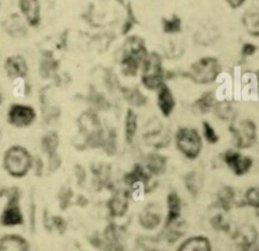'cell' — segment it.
I'll return each instance as SVG.
<instances>
[{"mask_svg":"<svg viewBox=\"0 0 259 251\" xmlns=\"http://www.w3.org/2000/svg\"><path fill=\"white\" fill-rule=\"evenodd\" d=\"M221 73V61L213 56H204L194 61L184 76L197 85H208L213 83Z\"/></svg>","mask_w":259,"mask_h":251,"instance_id":"cell-1","label":"cell"},{"mask_svg":"<svg viewBox=\"0 0 259 251\" xmlns=\"http://www.w3.org/2000/svg\"><path fill=\"white\" fill-rule=\"evenodd\" d=\"M32 156L29 151L20 145L9 147L3 155V168L14 178L24 177L32 166Z\"/></svg>","mask_w":259,"mask_h":251,"instance_id":"cell-2","label":"cell"},{"mask_svg":"<svg viewBox=\"0 0 259 251\" xmlns=\"http://www.w3.org/2000/svg\"><path fill=\"white\" fill-rule=\"evenodd\" d=\"M167 74L163 67L161 55L156 52H150L143 63L141 69V83L151 91H157L166 83Z\"/></svg>","mask_w":259,"mask_h":251,"instance_id":"cell-3","label":"cell"},{"mask_svg":"<svg viewBox=\"0 0 259 251\" xmlns=\"http://www.w3.org/2000/svg\"><path fill=\"white\" fill-rule=\"evenodd\" d=\"M174 142L176 149L188 160H195L199 157L203 141L199 132L195 128L180 127L177 129Z\"/></svg>","mask_w":259,"mask_h":251,"instance_id":"cell-4","label":"cell"},{"mask_svg":"<svg viewBox=\"0 0 259 251\" xmlns=\"http://www.w3.org/2000/svg\"><path fill=\"white\" fill-rule=\"evenodd\" d=\"M229 131L234 145L238 150L253 147L257 141L258 130L254 120L250 118H235L229 124Z\"/></svg>","mask_w":259,"mask_h":251,"instance_id":"cell-5","label":"cell"},{"mask_svg":"<svg viewBox=\"0 0 259 251\" xmlns=\"http://www.w3.org/2000/svg\"><path fill=\"white\" fill-rule=\"evenodd\" d=\"M36 119L35 109L27 104L13 103L7 111V121L10 126L23 129L31 126Z\"/></svg>","mask_w":259,"mask_h":251,"instance_id":"cell-6","label":"cell"},{"mask_svg":"<svg viewBox=\"0 0 259 251\" xmlns=\"http://www.w3.org/2000/svg\"><path fill=\"white\" fill-rule=\"evenodd\" d=\"M223 161L236 176H244L253 167V159L240 152V150L229 149L223 153Z\"/></svg>","mask_w":259,"mask_h":251,"instance_id":"cell-7","label":"cell"},{"mask_svg":"<svg viewBox=\"0 0 259 251\" xmlns=\"http://www.w3.org/2000/svg\"><path fill=\"white\" fill-rule=\"evenodd\" d=\"M23 221L24 218L19 205L18 195L12 192L0 215V224L4 227H15L22 225Z\"/></svg>","mask_w":259,"mask_h":251,"instance_id":"cell-8","label":"cell"},{"mask_svg":"<svg viewBox=\"0 0 259 251\" xmlns=\"http://www.w3.org/2000/svg\"><path fill=\"white\" fill-rule=\"evenodd\" d=\"M4 70L7 77L13 81L19 78H26L29 67L23 56L15 54L6 58Z\"/></svg>","mask_w":259,"mask_h":251,"instance_id":"cell-9","label":"cell"},{"mask_svg":"<svg viewBox=\"0 0 259 251\" xmlns=\"http://www.w3.org/2000/svg\"><path fill=\"white\" fill-rule=\"evenodd\" d=\"M18 7L28 26L35 28L40 24L41 8L39 0H18Z\"/></svg>","mask_w":259,"mask_h":251,"instance_id":"cell-10","label":"cell"},{"mask_svg":"<svg viewBox=\"0 0 259 251\" xmlns=\"http://www.w3.org/2000/svg\"><path fill=\"white\" fill-rule=\"evenodd\" d=\"M27 23L18 13H11L2 22L4 31L12 38H22L27 34Z\"/></svg>","mask_w":259,"mask_h":251,"instance_id":"cell-11","label":"cell"},{"mask_svg":"<svg viewBox=\"0 0 259 251\" xmlns=\"http://www.w3.org/2000/svg\"><path fill=\"white\" fill-rule=\"evenodd\" d=\"M157 106L164 117H169L175 107L176 99L171 88L165 83L157 91Z\"/></svg>","mask_w":259,"mask_h":251,"instance_id":"cell-12","label":"cell"},{"mask_svg":"<svg viewBox=\"0 0 259 251\" xmlns=\"http://www.w3.org/2000/svg\"><path fill=\"white\" fill-rule=\"evenodd\" d=\"M259 233L253 225H242L235 229L232 239L238 248H244L257 243Z\"/></svg>","mask_w":259,"mask_h":251,"instance_id":"cell-13","label":"cell"},{"mask_svg":"<svg viewBox=\"0 0 259 251\" xmlns=\"http://www.w3.org/2000/svg\"><path fill=\"white\" fill-rule=\"evenodd\" d=\"M176 251H212V245L206 236L195 235L185 239Z\"/></svg>","mask_w":259,"mask_h":251,"instance_id":"cell-14","label":"cell"},{"mask_svg":"<svg viewBox=\"0 0 259 251\" xmlns=\"http://www.w3.org/2000/svg\"><path fill=\"white\" fill-rule=\"evenodd\" d=\"M0 251H30V246L22 236L8 234L0 238Z\"/></svg>","mask_w":259,"mask_h":251,"instance_id":"cell-15","label":"cell"},{"mask_svg":"<svg viewBox=\"0 0 259 251\" xmlns=\"http://www.w3.org/2000/svg\"><path fill=\"white\" fill-rule=\"evenodd\" d=\"M167 203V216L165 220V226L169 227L173 225L181 216L182 201L178 193L172 191L169 192L166 198Z\"/></svg>","mask_w":259,"mask_h":251,"instance_id":"cell-16","label":"cell"},{"mask_svg":"<svg viewBox=\"0 0 259 251\" xmlns=\"http://www.w3.org/2000/svg\"><path fill=\"white\" fill-rule=\"evenodd\" d=\"M241 21L244 29L249 35L253 37L259 36V6L247 9L242 16Z\"/></svg>","mask_w":259,"mask_h":251,"instance_id":"cell-17","label":"cell"},{"mask_svg":"<svg viewBox=\"0 0 259 251\" xmlns=\"http://www.w3.org/2000/svg\"><path fill=\"white\" fill-rule=\"evenodd\" d=\"M143 63L144 61L140 58L131 54L122 53L120 60L121 73L125 77H136L141 71Z\"/></svg>","mask_w":259,"mask_h":251,"instance_id":"cell-18","label":"cell"},{"mask_svg":"<svg viewBox=\"0 0 259 251\" xmlns=\"http://www.w3.org/2000/svg\"><path fill=\"white\" fill-rule=\"evenodd\" d=\"M217 204L224 212H230L236 203V189L231 185L222 186L217 192Z\"/></svg>","mask_w":259,"mask_h":251,"instance_id":"cell-19","label":"cell"},{"mask_svg":"<svg viewBox=\"0 0 259 251\" xmlns=\"http://www.w3.org/2000/svg\"><path fill=\"white\" fill-rule=\"evenodd\" d=\"M217 103L215 94L213 91H204L199 97H197L193 103L194 108L201 114H206L213 110V107Z\"/></svg>","mask_w":259,"mask_h":251,"instance_id":"cell-20","label":"cell"},{"mask_svg":"<svg viewBox=\"0 0 259 251\" xmlns=\"http://www.w3.org/2000/svg\"><path fill=\"white\" fill-rule=\"evenodd\" d=\"M138 131V115L134 109L128 108L124 116V139L127 144H132Z\"/></svg>","mask_w":259,"mask_h":251,"instance_id":"cell-21","label":"cell"},{"mask_svg":"<svg viewBox=\"0 0 259 251\" xmlns=\"http://www.w3.org/2000/svg\"><path fill=\"white\" fill-rule=\"evenodd\" d=\"M161 26L164 33L175 35L182 31V19L179 15L173 13L170 16L161 19Z\"/></svg>","mask_w":259,"mask_h":251,"instance_id":"cell-22","label":"cell"},{"mask_svg":"<svg viewBox=\"0 0 259 251\" xmlns=\"http://www.w3.org/2000/svg\"><path fill=\"white\" fill-rule=\"evenodd\" d=\"M213 111L215 113V115L225 121H233L237 116H236V108L235 106L227 101H217L214 107H213Z\"/></svg>","mask_w":259,"mask_h":251,"instance_id":"cell-23","label":"cell"},{"mask_svg":"<svg viewBox=\"0 0 259 251\" xmlns=\"http://www.w3.org/2000/svg\"><path fill=\"white\" fill-rule=\"evenodd\" d=\"M195 38L200 45L208 46L219 38V29L213 25L203 26L195 33Z\"/></svg>","mask_w":259,"mask_h":251,"instance_id":"cell-24","label":"cell"},{"mask_svg":"<svg viewBox=\"0 0 259 251\" xmlns=\"http://www.w3.org/2000/svg\"><path fill=\"white\" fill-rule=\"evenodd\" d=\"M59 136L56 132H49L41 138V149L49 156L53 157L56 155L59 147Z\"/></svg>","mask_w":259,"mask_h":251,"instance_id":"cell-25","label":"cell"},{"mask_svg":"<svg viewBox=\"0 0 259 251\" xmlns=\"http://www.w3.org/2000/svg\"><path fill=\"white\" fill-rule=\"evenodd\" d=\"M122 93L126 101H128L130 104L134 106L140 107V106H144L147 103L146 95L138 87L123 88Z\"/></svg>","mask_w":259,"mask_h":251,"instance_id":"cell-26","label":"cell"},{"mask_svg":"<svg viewBox=\"0 0 259 251\" xmlns=\"http://www.w3.org/2000/svg\"><path fill=\"white\" fill-rule=\"evenodd\" d=\"M167 164V159L159 154H152L148 158V168L151 173L155 175H159L165 172Z\"/></svg>","mask_w":259,"mask_h":251,"instance_id":"cell-27","label":"cell"},{"mask_svg":"<svg viewBox=\"0 0 259 251\" xmlns=\"http://www.w3.org/2000/svg\"><path fill=\"white\" fill-rule=\"evenodd\" d=\"M124 7H125L126 14H125V19L123 21V24L121 26V33L123 35H126L133 29V27H135V25L138 23V18L135 14V11L131 2H127Z\"/></svg>","mask_w":259,"mask_h":251,"instance_id":"cell-28","label":"cell"},{"mask_svg":"<svg viewBox=\"0 0 259 251\" xmlns=\"http://www.w3.org/2000/svg\"><path fill=\"white\" fill-rule=\"evenodd\" d=\"M244 203L256 210H259V185H253L246 189L244 193Z\"/></svg>","mask_w":259,"mask_h":251,"instance_id":"cell-29","label":"cell"},{"mask_svg":"<svg viewBox=\"0 0 259 251\" xmlns=\"http://www.w3.org/2000/svg\"><path fill=\"white\" fill-rule=\"evenodd\" d=\"M201 130H202V137L208 144L215 145L220 141L219 134L217 133L215 129L209 121L203 120L201 123Z\"/></svg>","mask_w":259,"mask_h":251,"instance_id":"cell-30","label":"cell"},{"mask_svg":"<svg viewBox=\"0 0 259 251\" xmlns=\"http://www.w3.org/2000/svg\"><path fill=\"white\" fill-rule=\"evenodd\" d=\"M58 68V62L53 58H46L40 62L39 74L42 78H49Z\"/></svg>","mask_w":259,"mask_h":251,"instance_id":"cell-31","label":"cell"},{"mask_svg":"<svg viewBox=\"0 0 259 251\" xmlns=\"http://www.w3.org/2000/svg\"><path fill=\"white\" fill-rule=\"evenodd\" d=\"M161 223V217L155 213H146L141 217V225L145 229H155Z\"/></svg>","mask_w":259,"mask_h":251,"instance_id":"cell-32","label":"cell"},{"mask_svg":"<svg viewBox=\"0 0 259 251\" xmlns=\"http://www.w3.org/2000/svg\"><path fill=\"white\" fill-rule=\"evenodd\" d=\"M185 187L187 188L188 192L195 196L199 190V181L197 178V174L193 171L189 172L186 176H185Z\"/></svg>","mask_w":259,"mask_h":251,"instance_id":"cell-33","label":"cell"},{"mask_svg":"<svg viewBox=\"0 0 259 251\" xmlns=\"http://www.w3.org/2000/svg\"><path fill=\"white\" fill-rule=\"evenodd\" d=\"M210 226L215 231H222V232H228L230 230V223L229 221L224 217L223 214H217L210 219Z\"/></svg>","mask_w":259,"mask_h":251,"instance_id":"cell-34","label":"cell"},{"mask_svg":"<svg viewBox=\"0 0 259 251\" xmlns=\"http://www.w3.org/2000/svg\"><path fill=\"white\" fill-rule=\"evenodd\" d=\"M258 48L255 44L251 43V41H246L242 45L241 47V55L243 58H249V57H252L256 54Z\"/></svg>","mask_w":259,"mask_h":251,"instance_id":"cell-35","label":"cell"},{"mask_svg":"<svg viewBox=\"0 0 259 251\" xmlns=\"http://www.w3.org/2000/svg\"><path fill=\"white\" fill-rule=\"evenodd\" d=\"M14 84V92L17 94V96H20L22 94H26L27 92V83L25 81V78H19L12 81Z\"/></svg>","mask_w":259,"mask_h":251,"instance_id":"cell-36","label":"cell"},{"mask_svg":"<svg viewBox=\"0 0 259 251\" xmlns=\"http://www.w3.org/2000/svg\"><path fill=\"white\" fill-rule=\"evenodd\" d=\"M225 1L228 4V6L232 9H239L246 2V0H225Z\"/></svg>","mask_w":259,"mask_h":251,"instance_id":"cell-37","label":"cell"},{"mask_svg":"<svg viewBox=\"0 0 259 251\" xmlns=\"http://www.w3.org/2000/svg\"><path fill=\"white\" fill-rule=\"evenodd\" d=\"M239 251H259V246L256 244L251 245V246H247L244 248H239Z\"/></svg>","mask_w":259,"mask_h":251,"instance_id":"cell-38","label":"cell"},{"mask_svg":"<svg viewBox=\"0 0 259 251\" xmlns=\"http://www.w3.org/2000/svg\"><path fill=\"white\" fill-rule=\"evenodd\" d=\"M3 101H4V95H3V93H2V91L0 90V106L2 105V103H3Z\"/></svg>","mask_w":259,"mask_h":251,"instance_id":"cell-39","label":"cell"},{"mask_svg":"<svg viewBox=\"0 0 259 251\" xmlns=\"http://www.w3.org/2000/svg\"><path fill=\"white\" fill-rule=\"evenodd\" d=\"M115 1H116V2H117V3H118V4H120V5H122V6H125V4H126V3H125V1H124V0H115Z\"/></svg>","mask_w":259,"mask_h":251,"instance_id":"cell-40","label":"cell"},{"mask_svg":"<svg viewBox=\"0 0 259 251\" xmlns=\"http://www.w3.org/2000/svg\"><path fill=\"white\" fill-rule=\"evenodd\" d=\"M255 215L259 218V210H256V211H255Z\"/></svg>","mask_w":259,"mask_h":251,"instance_id":"cell-41","label":"cell"},{"mask_svg":"<svg viewBox=\"0 0 259 251\" xmlns=\"http://www.w3.org/2000/svg\"><path fill=\"white\" fill-rule=\"evenodd\" d=\"M0 137H1V129H0Z\"/></svg>","mask_w":259,"mask_h":251,"instance_id":"cell-42","label":"cell"},{"mask_svg":"<svg viewBox=\"0 0 259 251\" xmlns=\"http://www.w3.org/2000/svg\"><path fill=\"white\" fill-rule=\"evenodd\" d=\"M0 7H1V0H0Z\"/></svg>","mask_w":259,"mask_h":251,"instance_id":"cell-43","label":"cell"},{"mask_svg":"<svg viewBox=\"0 0 259 251\" xmlns=\"http://www.w3.org/2000/svg\"><path fill=\"white\" fill-rule=\"evenodd\" d=\"M258 1H259V0H258Z\"/></svg>","mask_w":259,"mask_h":251,"instance_id":"cell-44","label":"cell"}]
</instances>
